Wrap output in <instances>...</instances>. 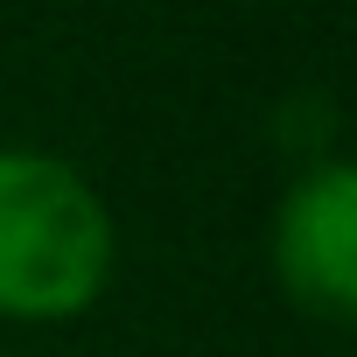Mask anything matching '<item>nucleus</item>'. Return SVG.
Segmentation results:
<instances>
[{
    "label": "nucleus",
    "mask_w": 357,
    "mask_h": 357,
    "mask_svg": "<svg viewBox=\"0 0 357 357\" xmlns=\"http://www.w3.org/2000/svg\"><path fill=\"white\" fill-rule=\"evenodd\" d=\"M119 259L112 211L84 168L50 147H0V315L70 322Z\"/></svg>",
    "instance_id": "nucleus-1"
},
{
    "label": "nucleus",
    "mask_w": 357,
    "mask_h": 357,
    "mask_svg": "<svg viewBox=\"0 0 357 357\" xmlns=\"http://www.w3.org/2000/svg\"><path fill=\"white\" fill-rule=\"evenodd\" d=\"M273 280L315 322L357 329V154H315L273 204Z\"/></svg>",
    "instance_id": "nucleus-2"
}]
</instances>
